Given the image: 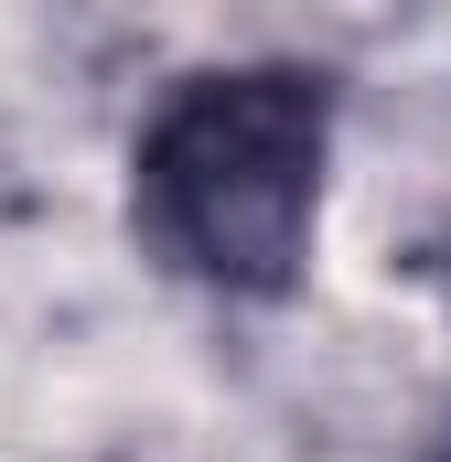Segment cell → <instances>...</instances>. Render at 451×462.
Instances as JSON below:
<instances>
[{
	"instance_id": "1",
	"label": "cell",
	"mask_w": 451,
	"mask_h": 462,
	"mask_svg": "<svg viewBox=\"0 0 451 462\" xmlns=\"http://www.w3.org/2000/svg\"><path fill=\"white\" fill-rule=\"evenodd\" d=\"M334 76L290 54L194 65L129 140V236L216 301H290L323 236Z\"/></svg>"
},
{
	"instance_id": "2",
	"label": "cell",
	"mask_w": 451,
	"mask_h": 462,
	"mask_svg": "<svg viewBox=\"0 0 451 462\" xmlns=\"http://www.w3.org/2000/svg\"><path fill=\"white\" fill-rule=\"evenodd\" d=\"M441 462H451V452H441Z\"/></svg>"
}]
</instances>
